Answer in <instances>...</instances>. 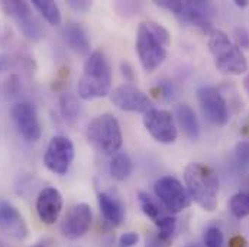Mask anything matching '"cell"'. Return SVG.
<instances>
[{
  "label": "cell",
  "mask_w": 249,
  "mask_h": 247,
  "mask_svg": "<svg viewBox=\"0 0 249 247\" xmlns=\"http://www.w3.org/2000/svg\"><path fill=\"white\" fill-rule=\"evenodd\" d=\"M112 64L102 49L93 51L83 65V74L78 80L77 91L83 100L102 99L112 91Z\"/></svg>",
  "instance_id": "cell-1"
},
{
  "label": "cell",
  "mask_w": 249,
  "mask_h": 247,
  "mask_svg": "<svg viewBox=\"0 0 249 247\" xmlns=\"http://www.w3.org/2000/svg\"><path fill=\"white\" fill-rule=\"evenodd\" d=\"M184 182L191 201L201 210L213 213L219 205V177L216 171L201 162H191L184 169Z\"/></svg>",
  "instance_id": "cell-2"
},
{
  "label": "cell",
  "mask_w": 249,
  "mask_h": 247,
  "mask_svg": "<svg viewBox=\"0 0 249 247\" xmlns=\"http://www.w3.org/2000/svg\"><path fill=\"white\" fill-rule=\"evenodd\" d=\"M207 47L213 57L216 69L223 75H242L248 71V61L242 49L220 29H213L209 35Z\"/></svg>",
  "instance_id": "cell-3"
},
{
  "label": "cell",
  "mask_w": 249,
  "mask_h": 247,
  "mask_svg": "<svg viewBox=\"0 0 249 247\" xmlns=\"http://www.w3.org/2000/svg\"><path fill=\"white\" fill-rule=\"evenodd\" d=\"M86 136L89 143L99 153L106 156L116 155L124 143L121 123L110 113H103L94 117L87 126Z\"/></svg>",
  "instance_id": "cell-4"
},
{
  "label": "cell",
  "mask_w": 249,
  "mask_h": 247,
  "mask_svg": "<svg viewBox=\"0 0 249 247\" xmlns=\"http://www.w3.org/2000/svg\"><path fill=\"white\" fill-rule=\"evenodd\" d=\"M135 48L141 65L146 72H154L167 58V48L148 31L145 23H141L138 28Z\"/></svg>",
  "instance_id": "cell-5"
},
{
  "label": "cell",
  "mask_w": 249,
  "mask_h": 247,
  "mask_svg": "<svg viewBox=\"0 0 249 247\" xmlns=\"http://www.w3.org/2000/svg\"><path fill=\"white\" fill-rule=\"evenodd\" d=\"M154 192L170 214H178L191 205V198L186 185H183L176 177L168 175L160 178L154 185Z\"/></svg>",
  "instance_id": "cell-6"
},
{
  "label": "cell",
  "mask_w": 249,
  "mask_h": 247,
  "mask_svg": "<svg viewBox=\"0 0 249 247\" xmlns=\"http://www.w3.org/2000/svg\"><path fill=\"white\" fill-rule=\"evenodd\" d=\"M142 123L151 137L158 143L171 145L178 137V126L176 123V117L168 110L154 107L143 115Z\"/></svg>",
  "instance_id": "cell-7"
},
{
  "label": "cell",
  "mask_w": 249,
  "mask_h": 247,
  "mask_svg": "<svg viewBox=\"0 0 249 247\" xmlns=\"http://www.w3.org/2000/svg\"><path fill=\"white\" fill-rule=\"evenodd\" d=\"M0 6L4 13L15 20L18 29L26 39L39 41L42 38V26L32 12L31 3L19 0H3Z\"/></svg>",
  "instance_id": "cell-8"
},
{
  "label": "cell",
  "mask_w": 249,
  "mask_h": 247,
  "mask_svg": "<svg viewBox=\"0 0 249 247\" xmlns=\"http://www.w3.org/2000/svg\"><path fill=\"white\" fill-rule=\"evenodd\" d=\"M197 100L204 119L217 127L229 123V107L222 93L213 85H201L197 90Z\"/></svg>",
  "instance_id": "cell-9"
},
{
  "label": "cell",
  "mask_w": 249,
  "mask_h": 247,
  "mask_svg": "<svg viewBox=\"0 0 249 247\" xmlns=\"http://www.w3.org/2000/svg\"><path fill=\"white\" fill-rule=\"evenodd\" d=\"M110 101L122 112L129 113H142L145 115L148 110L154 109V103L151 97L142 91L139 87L124 82L118 85L110 91Z\"/></svg>",
  "instance_id": "cell-10"
},
{
  "label": "cell",
  "mask_w": 249,
  "mask_h": 247,
  "mask_svg": "<svg viewBox=\"0 0 249 247\" xmlns=\"http://www.w3.org/2000/svg\"><path fill=\"white\" fill-rule=\"evenodd\" d=\"M74 145L65 136H54L47 148L44 155V164L48 171L55 175H65L70 171V166L74 161Z\"/></svg>",
  "instance_id": "cell-11"
},
{
  "label": "cell",
  "mask_w": 249,
  "mask_h": 247,
  "mask_svg": "<svg viewBox=\"0 0 249 247\" xmlns=\"http://www.w3.org/2000/svg\"><path fill=\"white\" fill-rule=\"evenodd\" d=\"M93 223V211L89 204L78 202L70 207L61 223L62 236L68 240H78L86 236Z\"/></svg>",
  "instance_id": "cell-12"
},
{
  "label": "cell",
  "mask_w": 249,
  "mask_h": 247,
  "mask_svg": "<svg viewBox=\"0 0 249 247\" xmlns=\"http://www.w3.org/2000/svg\"><path fill=\"white\" fill-rule=\"evenodd\" d=\"M214 13L216 9L210 1H181V9L177 17L181 22L190 23L209 35L214 29L212 22Z\"/></svg>",
  "instance_id": "cell-13"
},
{
  "label": "cell",
  "mask_w": 249,
  "mask_h": 247,
  "mask_svg": "<svg viewBox=\"0 0 249 247\" xmlns=\"http://www.w3.org/2000/svg\"><path fill=\"white\" fill-rule=\"evenodd\" d=\"M12 120L18 132L28 142H38L42 134L41 123L36 115L35 107L31 103H18L10 110Z\"/></svg>",
  "instance_id": "cell-14"
},
{
  "label": "cell",
  "mask_w": 249,
  "mask_h": 247,
  "mask_svg": "<svg viewBox=\"0 0 249 247\" xmlns=\"http://www.w3.org/2000/svg\"><path fill=\"white\" fill-rule=\"evenodd\" d=\"M64 207L61 192L54 186H45L39 191L36 197V214L41 223L45 226H53L58 221Z\"/></svg>",
  "instance_id": "cell-15"
},
{
  "label": "cell",
  "mask_w": 249,
  "mask_h": 247,
  "mask_svg": "<svg viewBox=\"0 0 249 247\" xmlns=\"http://www.w3.org/2000/svg\"><path fill=\"white\" fill-rule=\"evenodd\" d=\"M0 229L16 240H25L29 234V229L23 215L15 205L3 199L0 201Z\"/></svg>",
  "instance_id": "cell-16"
},
{
  "label": "cell",
  "mask_w": 249,
  "mask_h": 247,
  "mask_svg": "<svg viewBox=\"0 0 249 247\" xmlns=\"http://www.w3.org/2000/svg\"><path fill=\"white\" fill-rule=\"evenodd\" d=\"M62 39L67 47L77 55H90V41L84 28L78 23H68L62 29Z\"/></svg>",
  "instance_id": "cell-17"
},
{
  "label": "cell",
  "mask_w": 249,
  "mask_h": 247,
  "mask_svg": "<svg viewBox=\"0 0 249 247\" xmlns=\"http://www.w3.org/2000/svg\"><path fill=\"white\" fill-rule=\"evenodd\" d=\"M97 204H99V210L107 224H110L113 227H118L122 224L124 218V208L118 198L112 197L107 192H100L97 195Z\"/></svg>",
  "instance_id": "cell-18"
},
{
  "label": "cell",
  "mask_w": 249,
  "mask_h": 247,
  "mask_svg": "<svg viewBox=\"0 0 249 247\" xmlns=\"http://www.w3.org/2000/svg\"><path fill=\"white\" fill-rule=\"evenodd\" d=\"M176 123L190 140H197L200 136V123L194 110L188 104H178L174 110Z\"/></svg>",
  "instance_id": "cell-19"
},
{
  "label": "cell",
  "mask_w": 249,
  "mask_h": 247,
  "mask_svg": "<svg viewBox=\"0 0 249 247\" xmlns=\"http://www.w3.org/2000/svg\"><path fill=\"white\" fill-rule=\"evenodd\" d=\"M133 172V162L130 156L124 152H118L113 155L110 165H109V174L115 181L124 182Z\"/></svg>",
  "instance_id": "cell-20"
},
{
  "label": "cell",
  "mask_w": 249,
  "mask_h": 247,
  "mask_svg": "<svg viewBox=\"0 0 249 247\" xmlns=\"http://www.w3.org/2000/svg\"><path fill=\"white\" fill-rule=\"evenodd\" d=\"M31 6L36 9L41 16L51 25V26H60L62 16L58 4L53 0H32Z\"/></svg>",
  "instance_id": "cell-21"
},
{
  "label": "cell",
  "mask_w": 249,
  "mask_h": 247,
  "mask_svg": "<svg viewBox=\"0 0 249 247\" xmlns=\"http://www.w3.org/2000/svg\"><path fill=\"white\" fill-rule=\"evenodd\" d=\"M60 110H61V115L65 122L74 123L78 119L80 110H81L78 99L75 96L70 94V93L62 94L60 97Z\"/></svg>",
  "instance_id": "cell-22"
},
{
  "label": "cell",
  "mask_w": 249,
  "mask_h": 247,
  "mask_svg": "<svg viewBox=\"0 0 249 247\" xmlns=\"http://www.w3.org/2000/svg\"><path fill=\"white\" fill-rule=\"evenodd\" d=\"M155 227H157V234L167 240V242H171L173 240V236L177 230V218L174 214H161L155 221H154Z\"/></svg>",
  "instance_id": "cell-23"
},
{
  "label": "cell",
  "mask_w": 249,
  "mask_h": 247,
  "mask_svg": "<svg viewBox=\"0 0 249 247\" xmlns=\"http://www.w3.org/2000/svg\"><path fill=\"white\" fill-rule=\"evenodd\" d=\"M229 211L235 218H245L249 215V192H236L229 199Z\"/></svg>",
  "instance_id": "cell-24"
},
{
  "label": "cell",
  "mask_w": 249,
  "mask_h": 247,
  "mask_svg": "<svg viewBox=\"0 0 249 247\" xmlns=\"http://www.w3.org/2000/svg\"><path fill=\"white\" fill-rule=\"evenodd\" d=\"M138 201H139V205H141L142 213L148 218H151L152 221H155L161 214H164V211L161 210V207L158 205V202L154 198H151L146 192L139 191L138 192Z\"/></svg>",
  "instance_id": "cell-25"
},
{
  "label": "cell",
  "mask_w": 249,
  "mask_h": 247,
  "mask_svg": "<svg viewBox=\"0 0 249 247\" xmlns=\"http://www.w3.org/2000/svg\"><path fill=\"white\" fill-rule=\"evenodd\" d=\"M203 246L204 247H223L225 246V236L219 226L212 224L206 227L203 233Z\"/></svg>",
  "instance_id": "cell-26"
},
{
  "label": "cell",
  "mask_w": 249,
  "mask_h": 247,
  "mask_svg": "<svg viewBox=\"0 0 249 247\" xmlns=\"http://www.w3.org/2000/svg\"><path fill=\"white\" fill-rule=\"evenodd\" d=\"M151 94L161 101H171L176 94V88L170 81H158L152 88Z\"/></svg>",
  "instance_id": "cell-27"
},
{
  "label": "cell",
  "mask_w": 249,
  "mask_h": 247,
  "mask_svg": "<svg viewBox=\"0 0 249 247\" xmlns=\"http://www.w3.org/2000/svg\"><path fill=\"white\" fill-rule=\"evenodd\" d=\"M145 23V26L148 28V31L167 48V47H170V44H171V33H170V31L167 29V28H164L161 23H157V22H152V20H149V22H143Z\"/></svg>",
  "instance_id": "cell-28"
},
{
  "label": "cell",
  "mask_w": 249,
  "mask_h": 247,
  "mask_svg": "<svg viewBox=\"0 0 249 247\" xmlns=\"http://www.w3.org/2000/svg\"><path fill=\"white\" fill-rule=\"evenodd\" d=\"M233 39L235 45L239 49H247L249 51V29L245 26H238L233 31Z\"/></svg>",
  "instance_id": "cell-29"
},
{
  "label": "cell",
  "mask_w": 249,
  "mask_h": 247,
  "mask_svg": "<svg viewBox=\"0 0 249 247\" xmlns=\"http://www.w3.org/2000/svg\"><path fill=\"white\" fill-rule=\"evenodd\" d=\"M235 156L239 164L249 166V140H242L235 148Z\"/></svg>",
  "instance_id": "cell-30"
},
{
  "label": "cell",
  "mask_w": 249,
  "mask_h": 247,
  "mask_svg": "<svg viewBox=\"0 0 249 247\" xmlns=\"http://www.w3.org/2000/svg\"><path fill=\"white\" fill-rule=\"evenodd\" d=\"M138 243H139V234L136 231H126L119 237L121 247H133Z\"/></svg>",
  "instance_id": "cell-31"
},
{
  "label": "cell",
  "mask_w": 249,
  "mask_h": 247,
  "mask_svg": "<svg viewBox=\"0 0 249 247\" xmlns=\"http://www.w3.org/2000/svg\"><path fill=\"white\" fill-rule=\"evenodd\" d=\"M119 69H121V74H122V77L124 78V81H127L129 84L135 81V69H133V66H132L129 62L127 61L121 62Z\"/></svg>",
  "instance_id": "cell-32"
},
{
  "label": "cell",
  "mask_w": 249,
  "mask_h": 247,
  "mask_svg": "<svg viewBox=\"0 0 249 247\" xmlns=\"http://www.w3.org/2000/svg\"><path fill=\"white\" fill-rule=\"evenodd\" d=\"M68 6L75 12H87L91 9V1L89 0H70Z\"/></svg>",
  "instance_id": "cell-33"
},
{
  "label": "cell",
  "mask_w": 249,
  "mask_h": 247,
  "mask_svg": "<svg viewBox=\"0 0 249 247\" xmlns=\"http://www.w3.org/2000/svg\"><path fill=\"white\" fill-rule=\"evenodd\" d=\"M170 245H171V242H167V240L161 239L158 234H154L149 239H146L145 247H170Z\"/></svg>",
  "instance_id": "cell-34"
},
{
  "label": "cell",
  "mask_w": 249,
  "mask_h": 247,
  "mask_svg": "<svg viewBox=\"0 0 249 247\" xmlns=\"http://www.w3.org/2000/svg\"><path fill=\"white\" fill-rule=\"evenodd\" d=\"M247 245H248L247 239L241 234H236V236L231 237V240H229V247H247Z\"/></svg>",
  "instance_id": "cell-35"
},
{
  "label": "cell",
  "mask_w": 249,
  "mask_h": 247,
  "mask_svg": "<svg viewBox=\"0 0 249 247\" xmlns=\"http://www.w3.org/2000/svg\"><path fill=\"white\" fill-rule=\"evenodd\" d=\"M31 247H55V242L51 237H44L38 240L36 243H34Z\"/></svg>",
  "instance_id": "cell-36"
},
{
  "label": "cell",
  "mask_w": 249,
  "mask_h": 247,
  "mask_svg": "<svg viewBox=\"0 0 249 247\" xmlns=\"http://www.w3.org/2000/svg\"><path fill=\"white\" fill-rule=\"evenodd\" d=\"M233 3H235V6H238L241 9L248 7L249 6V0H233Z\"/></svg>",
  "instance_id": "cell-37"
},
{
  "label": "cell",
  "mask_w": 249,
  "mask_h": 247,
  "mask_svg": "<svg viewBox=\"0 0 249 247\" xmlns=\"http://www.w3.org/2000/svg\"><path fill=\"white\" fill-rule=\"evenodd\" d=\"M244 88H245V91L249 94V72L245 75V78H244Z\"/></svg>",
  "instance_id": "cell-38"
},
{
  "label": "cell",
  "mask_w": 249,
  "mask_h": 247,
  "mask_svg": "<svg viewBox=\"0 0 249 247\" xmlns=\"http://www.w3.org/2000/svg\"><path fill=\"white\" fill-rule=\"evenodd\" d=\"M186 247H197L196 245H190V246H186Z\"/></svg>",
  "instance_id": "cell-39"
},
{
  "label": "cell",
  "mask_w": 249,
  "mask_h": 247,
  "mask_svg": "<svg viewBox=\"0 0 249 247\" xmlns=\"http://www.w3.org/2000/svg\"><path fill=\"white\" fill-rule=\"evenodd\" d=\"M0 68H1V61H0Z\"/></svg>",
  "instance_id": "cell-40"
}]
</instances>
